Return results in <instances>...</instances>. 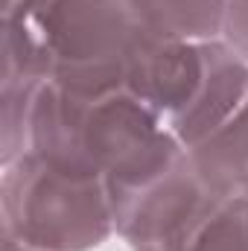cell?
<instances>
[{
  "mask_svg": "<svg viewBox=\"0 0 248 251\" xmlns=\"http://www.w3.org/2000/svg\"><path fill=\"white\" fill-rule=\"evenodd\" d=\"M175 140L123 88L85 94L44 82L35 91L26 123V152L64 173L99 178L105 187L140 173Z\"/></svg>",
  "mask_w": 248,
  "mask_h": 251,
  "instance_id": "7a4b0ae2",
  "label": "cell"
},
{
  "mask_svg": "<svg viewBox=\"0 0 248 251\" xmlns=\"http://www.w3.org/2000/svg\"><path fill=\"white\" fill-rule=\"evenodd\" d=\"M190 251H248V199H222Z\"/></svg>",
  "mask_w": 248,
  "mask_h": 251,
  "instance_id": "52a82bcc",
  "label": "cell"
},
{
  "mask_svg": "<svg viewBox=\"0 0 248 251\" xmlns=\"http://www.w3.org/2000/svg\"><path fill=\"white\" fill-rule=\"evenodd\" d=\"M3 251H35V249H26V246H21V243H15L12 237L3 234Z\"/></svg>",
  "mask_w": 248,
  "mask_h": 251,
  "instance_id": "9c48e42d",
  "label": "cell"
},
{
  "mask_svg": "<svg viewBox=\"0 0 248 251\" xmlns=\"http://www.w3.org/2000/svg\"><path fill=\"white\" fill-rule=\"evenodd\" d=\"M3 234L35 251L97 249L114 228L105 181L64 173L35 152L6 164Z\"/></svg>",
  "mask_w": 248,
  "mask_h": 251,
  "instance_id": "3957f363",
  "label": "cell"
},
{
  "mask_svg": "<svg viewBox=\"0 0 248 251\" xmlns=\"http://www.w3.org/2000/svg\"><path fill=\"white\" fill-rule=\"evenodd\" d=\"M143 38L125 0H3V73L41 85L120 91Z\"/></svg>",
  "mask_w": 248,
  "mask_h": 251,
  "instance_id": "6da1fadb",
  "label": "cell"
},
{
  "mask_svg": "<svg viewBox=\"0 0 248 251\" xmlns=\"http://www.w3.org/2000/svg\"><path fill=\"white\" fill-rule=\"evenodd\" d=\"M105 190L114 228L131 251H190L201 225L225 199L204 184L190 149L178 140L149 167Z\"/></svg>",
  "mask_w": 248,
  "mask_h": 251,
  "instance_id": "277c9868",
  "label": "cell"
},
{
  "mask_svg": "<svg viewBox=\"0 0 248 251\" xmlns=\"http://www.w3.org/2000/svg\"><path fill=\"white\" fill-rule=\"evenodd\" d=\"M222 41L248 64V0H228L222 18Z\"/></svg>",
  "mask_w": 248,
  "mask_h": 251,
  "instance_id": "ba28073f",
  "label": "cell"
},
{
  "mask_svg": "<svg viewBox=\"0 0 248 251\" xmlns=\"http://www.w3.org/2000/svg\"><path fill=\"white\" fill-rule=\"evenodd\" d=\"M137 24L175 41H213L222 32L228 0H125Z\"/></svg>",
  "mask_w": 248,
  "mask_h": 251,
  "instance_id": "8992f818",
  "label": "cell"
},
{
  "mask_svg": "<svg viewBox=\"0 0 248 251\" xmlns=\"http://www.w3.org/2000/svg\"><path fill=\"white\" fill-rule=\"evenodd\" d=\"M204 184L225 199H248V97L210 137L190 149Z\"/></svg>",
  "mask_w": 248,
  "mask_h": 251,
  "instance_id": "5b68a950",
  "label": "cell"
}]
</instances>
